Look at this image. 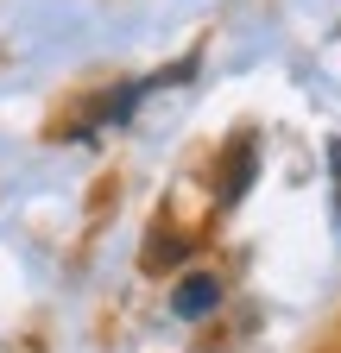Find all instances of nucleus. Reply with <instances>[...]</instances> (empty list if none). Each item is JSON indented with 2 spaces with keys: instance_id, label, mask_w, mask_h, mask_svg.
I'll return each instance as SVG.
<instances>
[{
  "instance_id": "obj_1",
  "label": "nucleus",
  "mask_w": 341,
  "mask_h": 353,
  "mask_svg": "<svg viewBox=\"0 0 341 353\" xmlns=\"http://www.w3.org/2000/svg\"><path fill=\"white\" fill-rule=\"evenodd\" d=\"M170 309H177V322H208L222 309V278L215 272H184L177 290H170Z\"/></svg>"
},
{
  "instance_id": "obj_2",
  "label": "nucleus",
  "mask_w": 341,
  "mask_h": 353,
  "mask_svg": "<svg viewBox=\"0 0 341 353\" xmlns=\"http://www.w3.org/2000/svg\"><path fill=\"white\" fill-rule=\"evenodd\" d=\"M253 176H260V139H234L222 158V208H234L253 190Z\"/></svg>"
}]
</instances>
